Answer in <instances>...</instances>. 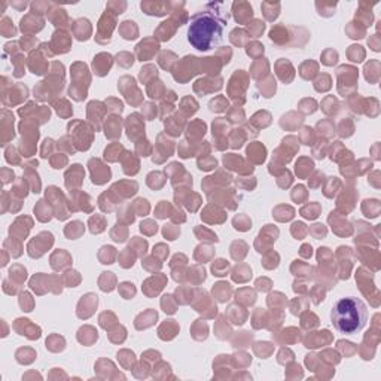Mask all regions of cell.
<instances>
[{
	"mask_svg": "<svg viewBox=\"0 0 381 381\" xmlns=\"http://www.w3.org/2000/svg\"><path fill=\"white\" fill-rule=\"evenodd\" d=\"M223 3H207L204 9L194 14L189 21L188 42L192 48L201 52L210 51L221 43L223 27L228 22V15L222 11Z\"/></svg>",
	"mask_w": 381,
	"mask_h": 381,
	"instance_id": "1",
	"label": "cell"
},
{
	"mask_svg": "<svg viewBox=\"0 0 381 381\" xmlns=\"http://www.w3.org/2000/svg\"><path fill=\"white\" fill-rule=\"evenodd\" d=\"M331 321L334 328L344 335H353L362 331L368 321V308L365 302L347 297L335 302L331 311Z\"/></svg>",
	"mask_w": 381,
	"mask_h": 381,
	"instance_id": "2",
	"label": "cell"
},
{
	"mask_svg": "<svg viewBox=\"0 0 381 381\" xmlns=\"http://www.w3.org/2000/svg\"><path fill=\"white\" fill-rule=\"evenodd\" d=\"M232 12H234V17H236V21L237 22H247V21L252 18L253 15V9L249 3L246 2H236L232 3Z\"/></svg>",
	"mask_w": 381,
	"mask_h": 381,
	"instance_id": "3",
	"label": "cell"
},
{
	"mask_svg": "<svg viewBox=\"0 0 381 381\" xmlns=\"http://www.w3.org/2000/svg\"><path fill=\"white\" fill-rule=\"evenodd\" d=\"M141 9L148 15H165L170 11V3H162V2H141Z\"/></svg>",
	"mask_w": 381,
	"mask_h": 381,
	"instance_id": "4",
	"label": "cell"
},
{
	"mask_svg": "<svg viewBox=\"0 0 381 381\" xmlns=\"http://www.w3.org/2000/svg\"><path fill=\"white\" fill-rule=\"evenodd\" d=\"M101 58L97 55V58H94V70L99 76H104L106 73H109V69L112 66V57L109 54H101Z\"/></svg>",
	"mask_w": 381,
	"mask_h": 381,
	"instance_id": "5",
	"label": "cell"
},
{
	"mask_svg": "<svg viewBox=\"0 0 381 381\" xmlns=\"http://www.w3.org/2000/svg\"><path fill=\"white\" fill-rule=\"evenodd\" d=\"M262 12L265 14L267 20L273 21L276 20L279 17V12H280V3H273V2H265L262 3Z\"/></svg>",
	"mask_w": 381,
	"mask_h": 381,
	"instance_id": "6",
	"label": "cell"
},
{
	"mask_svg": "<svg viewBox=\"0 0 381 381\" xmlns=\"http://www.w3.org/2000/svg\"><path fill=\"white\" fill-rule=\"evenodd\" d=\"M51 6V3H40V2H36V3H32V9L33 12H48V8Z\"/></svg>",
	"mask_w": 381,
	"mask_h": 381,
	"instance_id": "7",
	"label": "cell"
},
{
	"mask_svg": "<svg viewBox=\"0 0 381 381\" xmlns=\"http://www.w3.org/2000/svg\"><path fill=\"white\" fill-rule=\"evenodd\" d=\"M112 8H115V11H113L115 14H122V11L127 8V3H121V5L120 3H109L107 9H112Z\"/></svg>",
	"mask_w": 381,
	"mask_h": 381,
	"instance_id": "8",
	"label": "cell"
}]
</instances>
